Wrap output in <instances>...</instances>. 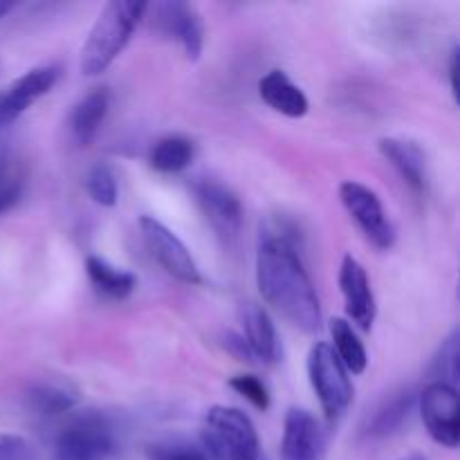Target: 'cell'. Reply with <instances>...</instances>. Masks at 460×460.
Listing matches in <instances>:
<instances>
[{"instance_id":"cell-6","label":"cell","mask_w":460,"mask_h":460,"mask_svg":"<svg viewBox=\"0 0 460 460\" xmlns=\"http://www.w3.org/2000/svg\"><path fill=\"white\" fill-rule=\"evenodd\" d=\"M340 198L353 223L358 225L359 232L373 247L386 252L395 245V227L373 189L349 180L340 187Z\"/></svg>"},{"instance_id":"cell-8","label":"cell","mask_w":460,"mask_h":460,"mask_svg":"<svg viewBox=\"0 0 460 460\" xmlns=\"http://www.w3.org/2000/svg\"><path fill=\"white\" fill-rule=\"evenodd\" d=\"M193 196L214 232L225 243H236L243 232V205L236 193L220 180L200 178L193 182Z\"/></svg>"},{"instance_id":"cell-15","label":"cell","mask_w":460,"mask_h":460,"mask_svg":"<svg viewBox=\"0 0 460 460\" xmlns=\"http://www.w3.org/2000/svg\"><path fill=\"white\" fill-rule=\"evenodd\" d=\"M380 153L385 160L398 171L402 182L411 189L413 193H425L427 189V162L425 153L418 144L407 142L398 137L380 139Z\"/></svg>"},{"instance_id":"cell-4","label":"cell","mask_w":460,"mask_h":460,"mask_svg":"<svg viewBox=\"0 0 460 460\" xmlns=\"http://www.w3.org/2000/svg\"><path fill=\"white\" fill-rule=\"evenodd\" d=\"M205 454L214 460H261V440L254 422L236 407L216 404L202 425Z\"/></svg>"},{"instance_id":"cell-27","label":"cell","mask_w":460,"mask_h":460,"mask_svg":"<svg viewBox=\"0 0 460 460\" xmlns=\"http://www.w3.org/2000/svg\"><path fill=\"white\" fill-rule=\"evenodd\" d=\"M229 386L236 391L238 395L247 400L259 411H268L270 409V391L256 376H236L229 380Z\"/></svg>"},{"instance_id":"cell-30","label":"cell","mask_w":460,"mask_h":460,"mask_svg":"<svg viewBox=\"0 0 460 460\" xmlns=\"http://www.w3.org/2000/svg\"><path fill=\"white\" fill-rule=\"evenodd\" d=\"M449 76H452V93L458 94V49L452 52V66H449Z\"/></svg>"},{"instance_id":"cell-11","label":"cell","mask_w":460,"mask_h":460,"mask_svg":"<svg viewBox=\"0 0 460 460\" xmlns=\"http://www.w3.org/2000/svg\"><path fill=\"white\" fill-rule=\"evenodd\" d=\"M61 76V67L39 66L27 70L25 75L18 76L4 93H0V128L13 124L25 111H30L40 97L49 93L57 85Z\"/></svg>"},{"instance_id":"cell-28","label":"cell","mask_w":460,"mask_h":460,"mask_svg":"<svg viewBox=\"0 0 460 460\" xmlns=\"http://www.w3.org/2000/svg\"><path fill=\"white\" fill-rule=\"evenodd\" d=\"M0 460H36V454L22 436L0 434Z\"/></svg>"},{"instance_id":"cell-20","label":"cell","mask_w":460,"mask_h":460,"mask_svg":"<svg viewBox=\"0 0 460 460\" xmlns=\"http://www.w3.org/2000/svg\"><path fill=\"white\" fill-rule=\"evenodd\" d=\"M85 272H88L90 283L97 288L108 299H128L137 288V277L128 270H119L111 265L108 261L99 259V256H88L85 259Z\"/></svg>"},{"instance_id":"cell-31","label":"cell","mask_w":460,"mask_h":460,"mask_svg":"<svg viewBox=\"0 0 460 460\" xmlns=\"http://www.w3.org/2000/svg\"><path fill=\"white\" fill-rule=\"evenodd\" d=\"M12 9H13V3H4V0H0V21H3Z\"/></svg>"},{"instance_id":"cell-2","label":"cell","mask_w":460,"mask_h":460,"mask_svg":"<svg viewBox=\"0 0 460 460\" xmlns=\"http://www.w3.org/2000/svg\"><path fill=\"white\" fill-rule=\"evenodd\" d=\"M146 7L137 0H112L102 9L81 48V72L85 76H99L117 61L146 16Z\"/></svg>"},{"instance_id":"cell-1","label":"cell","mask_w":460,"mask_h":460,"mask_svg":"<svg viewBox=\"0 0 460 460\" xmlns=\"http://www.w3.org/2000/svg\"><path fill=\"white\" fill-rule=\"evenodd\" d=\"M256 283L263 299L283 319L301 332L322 328V305L296 250L295 238L286 229H268L256 252Z\"/></svg>"},{"instance_id":"cell-7","label":"cell","mask_w":460,"mask_h":460,"mask_svg":"<svg viewBox=\"0 0 460 460\" xmlns=\"http://www.w3.org/2000/svg\"><path fill=\"white\" fill-rule=\"evenodd\" d=\"M139 229H142L144 243H146L151 256L171 277L187 283V286L202 283L200 270H198L191 252L187 250V245L166 225H162L153 216H142L139 218Z\"/></svg>"},{"instance_id":"cell-14","label":"cell","mask_w":460,"mask_h":460,"mask_svg":"<svg viewBox=\"0 0 460 460\" xmlns=\"http://www.w3.org/2000/svg\"><path fill=\"white\" fill-rule=\"evenodd\" d=\"M241 337L245 340L254 362L277 364L283 358V346L270 314L259 304H243L241 308Z\"/></svg>"},{"instance_id":"cell-21","label":"cell","mask_w":460,"mask_h":460,"mask_svg":"<svg viewBox=\"0 0 460 460\" xmlns=\"http://www.w3.org/2000/svg\"><path fill=\"white\" fill-rule=\"evenodd\" d=\"M331 335H332V350L344 364V368L353 376H362L367 371L368 355L364 349L362 340L355 335L353 326L346 319H332L331 322Z\"/></svg>"},{"instance_id":"cell-25","label":"cell","mask_w":460,"mask_h":460,"mask_svg":"<svg viewBox=\"0 0 460 460\" xmlns=\"http://www.w3.org/2000/svg\"><path fill=\"white\" fill-rule=\"evenodd\" d=\"M146 460H209L205 449L187 440H160L146 447Z\"/></svg>"},{"instance_id":"cell-23","label":"cell","mask_w":460,"mask_h":460,"mask_svg":"<svg viewBox=\"0 0 460 460\" xmlns=\"http://www.w3.org/2000/svg\"><path fill=\"white\" fill-rule=\"evenodd\" d=\"M85 191L93 198L97 205L102 207H115L117 198H119V189H117L115 173L108 164H94L85 175Z\"/></svg>"},{"instance_id":"cell-24","label":"cell","mask_w":460,"mask_h":460,"mask_svg":"<svg viewBox=\"0 0 460 460\" xmlns=\"http://www.w3.org/2000/svg\"><path fill=\"white\" fill-rule=\"evenodd\" d=\"M25 187V175L7 155H0V216L18 205Z\"/></svg>"},{"instance_id":"cell-9","label":"cell","mask_w":460,"mask_h":460,"mask_svg":"<svg viewBox=\"0 0 460 460\" xmlns=\"http://www.w3.org/2000/svg\"><path fill=\"white\" fill-rule=\"evenodd\" d=\"M422 422L438 445L456 449L460 443L458 391L443 382H431L418 398Z\"/></svg>"},{"instance_id":"cell-10","label":"cell","mask_w":460,"mask_h":460,"mask_svg":"<svg viewBox=\"0 0 460 460\" xmlns=\"http://www.w3.org/2000/svg\"><path fill=\"white\" fill-rule=\"evenodd\" d=\"M148 9L155 12L153 27L166 39L178 40L189 61H198L202 48H205V30H202V21L196 9L187 3H178V0L157 3L153 7L148 4Z\"/></svg>"},{"instance_id":"cell-16","label":"cell","mask_w":460,"mask_h":460,"mask_svg":"<svg viewBox=\"0 0 460 460\" xmlns=\"http://www.w3.org/2000/svg\"><path fill=\"white\" fill-rule=\"evenodd\" d=\"M27 407L40 418H52L70 413L79 404V389L67 380H57V377H45V380L34 382L27 389Z\"/></svg>"},{"instance_id":"cell-26","label":"cell","mask_w":460,"mask_h":460,"mask_svg":"<svg viewBox=\"0 0 460 460\" xmlns=\"http://www.w3.org/2000/svg\"><path fill=\"white\" fill-rule=\"evenodd\" d=\"M436 382H443L456 389L458 382V331H454L440 346L438 358L434 359Z\"/></svg>"},{"instance_id":"cell-3","label":"cell","mask_w":460,"mask_h":460,"mask_svg":"<svg viewBox=\"0 0 460 460\" xmlns=\"http://www.w3.org/2000/svg\"><path fill=\"white\" fill-rule=\"evenodd\" d=\"M121 431L106 411L76 413L61 427L52 449V460H111L119 452Z\"/></svg>"},{"instance_id":"cell-22","label":"cell","mask_w":460,"mask_h":460,"mask_svg":"<svg viewBox=\"0 0 460 460\" xmlns=\"http://www.w3.org/2000/svg\"><path fill=\"white\" fill-rule=\"evenodd\" d=\"M193 155H196V151H193L191 139L182 137V135H169V137H162L160 142H155L148 162L160 173H180L191 164Z\"/></svg>"},{"instance_id":"cell-29","label":"cell","mask_w":460,"mask_h":460,"mask_svg":"<svg viewBox=\"0 0 460 460\" xmlns=\"http://www.w3.org/2000/svg\"><path fill=\"white\" fill-rule=\"evenodd\" d=\"M225 346H227V350L232 355H236L241 362H254V358H252L250 349H247L245 340H243L241 335H236V332H227V337H225Z\"/></svg>"},{"instance_id":"cell-12","label":"cell","mask_w":460,"mask_h":460,"mask_svg":"<svg viewBox=\"0 0 460 460\" xmlns=\"http://www.w3.org/2000/svg\"><path fill=\"white\" fill-rule=\"evenodd\" d=\"M328 436L322 422L305 409H290L286 413L281 440V460H323Z\"/></svg>"},{"instance_id":"cell-18","label":"cell","mask_w":460,"mask_h":460,"mask_svg":"<svg viewBox=\"0 0 460 460\" xmlns=\"http://www.w3.org/2000/svg\"><path fill=\"white\" fill-rule=\"evenodd\" d=\"M418 402V395L411 389H402L398 394H394L391 398H386L376 411L368 416L367 425H364L362 434L368 440H382L394 436L395 431H400L404 427V422H409L413 407Z\"/></svg>"},{"instance_id":"cell-13","label":"cell","mask_w":460,"mask_h":460,"mask_svg":"<svg viewBox=\"0 0 460 460\" xmlns=\"http://www.w3.org/2000/svg\"><path fill=\"white\" fill-rule=\"evenodd\" d=\"M340 290L341 296H344L346 314H349L350 322L362 328V331H371L377 317L376 295L371 290L367 270L353 256H344V261H341Z\"/></svg>"},{"instance_id":"cell-17","label":"cell","mask_w":460,"mask_h":460,"mask_svg":"<svg viewBox=\"0 0 460 460\" xmlns=\"http://www.w3.org/2000/svg\"><path fill=\"white\" fill-rule=\"evenodd\" d=\"M259 94L272 111L292 117V119L304 117L310 108V102L304 90L283 70H270L259 81Z\"/></svg>"},{"instance_id":"cell-5","label":"cell","mask_w":460,"mask_h":460,"mask_svg":"<svg viewBox=\"0 0 460 460\" xmlns=\"http://www.w3.org/2000/svg\"><path fill=\"white\" fill-rule=\"evenodd\" d=\"M308 377L328 420H337L353 402V382L328 341H317L308 355Z\"/></svg>"},{"instance_id":"cell-32","label":"cell","mask_w":460,"mask_h":460,"mask_svg":"<svg viewBox=\"0 0 460 460\" xmlns=\"http://www.w3.org/2000/svg\"><path fill=\"white\" fill-rule=\"evenodd\" d=\"M402 460H425L422 456H409V458H402Z\"/></svg>"},{"instance_id":"cell-19","label":"cell","mask_w":460,"mask_h":460,"mask_svg":"<svg viewBox=\"0 0 460 460\" xmlns=\"http://www.w3.org/2000/svg\"><path fill=\"white\" fill-rule=\"evenodd\" d=\"M111 108V93L108 88H94L79 99L70 112V135L79 146H88L94 137H97L99 128H102L103 119Z\"/></svg>"}]
</instances>
